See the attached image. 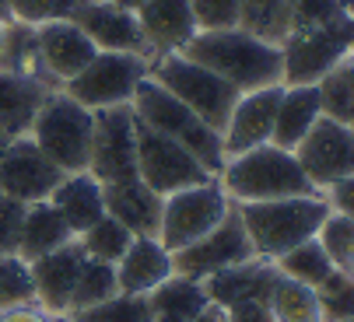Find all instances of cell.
Here are the masks:
<instances>
[{"label": "cell", "mask_w": 354, "mask_h": 322, "mask_svg": "<svg viewBox=\"0 0 354 322\" xmlns=\"http://www.w3.org/2000/svg\"><path fill=\"white\" fill-rule=\"evenodd\" d=\"M183 57L196 60L200 67L225 77L235 91H257L270 84H284V53L281 46L252 35L245 28H221V32H196Z\"/></svg>", "instance_id": "obj_1"}, {"label": "cell", "mask_w": 354, "mask_h": 322, "mask_svg": "<svg viewBox=\"0 0 354 322\" xmlns=\"http://www.w3.org/2000/svg\"><path fill=\"white\" fill-rule=\"evenodd\" d=\"M218 182L235 207L239 203H267V200L319 193L306 179V172H301L295 151H284L277 144H263V147L232 154L225 161V169L218 172Z\"/></svg>", "instance_id": "obj_2"}, {"label": "cell", "mask_w": 354, "mask_h": 322, "mask_svg": "<svg viewBox=\"0 0 354 322\" xmlns=\"http://www.w3.org/2000/svg\"><path fill=\"white\" fill-rule=\"evenodd\" d=\"M235 210H239L242 228L252 242V252L270 263H277L295 245L316 238L323 221L330 218V203L323 193L267 200V203H239Z\"/></svg>", "instance_id": "obj_3"}, {"label": "cell", "mask_w": 354, "mask_h": 322, "mask_svg": "<svg viewBox=\"0 0 354 322\" xmlns=\"http://www.w3.org/2000/svg\"><path fill=\"white\" fill-rule=\"evenodd\" d=\"M130 109H133V116H137L144 126H151L155 133H162V137L183 144V147L200 161V165H204V169L218 179V172L225 169V144H221V133H218L214 126H207L204 120L189 109V105H183L176 95H169L158 81L144 77L140 88H137V95H133V102H130Z\"/></svg>", "instance_id": "obj_4"}, {"label": "cell", "mask_w": 354, "mask_h": 322, "mask_svg": "<svg viewBox=\"0 0 354 322\" xmlns=\"http://www.w3.org/2000/svg\"><path fill=\"white\" fill-rule=\"evenodd\" d=\"M91 133H95V113L74 102L64 88L49 91L42 109L28 130L35 147L53 161L64 176L88 172L91 161Z\"/></svg>", "instance_id": "obj_5"}, {"label": "cell", "mask_w": 354, "mask_h": 322, "mask_svg": "<svg viewBox=\"0 0 354 322\" xmlns=\"http://www.w3.org/2000/svg\"><path fill=\"white\" fill-rule=\"evenodd\" d=\"M147 77L158 81L169 95H176L183 105L204 120L207 126H214L218 133L225 130L232 109L242 91H235L225 77H218L214 70L200 67L196 60L183 57V53H165V57H155L147 67Z\"/></svg>", "instance_id": "obj_6"}, {"label": "cell", "mask_w": 354, "mask_h": 322, "mask_svg": "<svg viewBox=\"0 0 354 322\" xmlns=\"http://www.w3.org/2000/svg\"><path fill=\"white\" fill-rule=\"evenodd\" d=\"M232 210H235V203L225 196V189H221L218 179L189 186V189H179V193L165 196L162 225H158V242L169 252H179V249L200 242L204 235H211Z\"/></svg>", "instance_id": "obj_7"}, {"label": "cell", "mask_w": 354, "mask_h": 322, "mask_svg": "<svg viewBox=\"0 0 354 322\" xmlns=\"http://www.w3.org/2000/svg\"><path fill=\"white\" fill-rule=\"evenodd\" d=\"M151 60L137 57V53H98V57L64 84V91L81 102L84 109H116V105H130L140 81L147 77Z\"/></svg>", "instance_id": "obj_8"}, {"label": "cell", "mask_w": 354, "mask_h": 322, "mask_svg": "<svg viewBox=\"0 0 354 322\" xmlns=\"http://www.w3.org/2000/svg\"><path fill=\"white\" fill-rule=\"evenodd\" d=\"M354 46V15L323 28L291 32L281 42L284 53V84H319L337 64H344Z\"/></svg>", "instance_id": "obj_9"}, {"label": "cell", "mask_w": 354, "mask_h": 322, "mask_svg": "<svg viewBox=\"0 0 354 322\" xmlns=\"http://www.w3.org/2000/svg\"><path fill=\"white\" fill-rule=\"evenodd\" d=\"M137 179L158 196H172L179 189L211 182L214 176L176 140L155 133L137 120Z\"/></svg>", "instance_id": "obj_10"}, {"label": "cell", "mask_w": 354, "mask_h": 322, "mask_svg": "<svg viewBox=\"0 0 354 322\" xmlns=\"http://www.w3.org/2000/svg\"><path fill=\"white\" fill-rule=\"evenodd\" d=\"M88 172L102 186L137 179V116L130 105L95 113Z\"/></svg>", "instance_id": "obj_11"}, {"label": "cell", "mask_w": 354, "mask_h": 322, "mask_svg": "<svg viewBox=\"0 0 354 322\" xmlns=\"http://www.w3.org/2000/svg\"><path fill=\"white\" fill-rule=\"evenodd\" d=\"M295 158H298L301 172H306V179L319 193H326L333 182L354 176V130L337 120L319 116V123L295 147Z\"/></svg>", "instance_id": "obj_12"}, {"label": "cell", "mask_w": 354, "mask_h": 322, "mask_svg": "<svg viewBox=\"0 0 354 322\" xmlns=\"http://www.w3.org/2000/svg\"><path fill=\"white\" fill-rule=\"evenodd\" d=\"M252 256H257V252H252V242H249V235L242 228V218H239V210H232L211 235H204L200 242L172 252V263H176V274L179 277L207 281L211 274L228 270V266L245 263Z\"/></svg>", "instance_id": "obj_13"}, {"label": "cell", "mask_w": 354, "mask_h": 322, "mask_svg": "<svg viewBox=\"0 0 354 322\" xmlns=\"http://www.w3.org/2000/svg\"><path fill=\"white\" fill-rule=\"evenodd\" d=\"M64 172L49 161L32 137H15L0 154V193L21 203H42L53 196Z\"/></svg>", "instance_id": "obj_14"}, {"label": "cell", "mask_w": 354, "mask_h": 322, "mask_svg": "<svg viewBox=\"0 0 354 322\" xmlns=\"http://www.w3.org/2000/svg\"><path fill=\"white\" fill-rule=\"evenodd\" d=\"M71 21L95 42L98 53H137V57L151 60L147 39L140 32L137 11L116 8L109 0H81Z\"/></svg>", "instance_id": "obj_15"}, {"label": "cell", "mask_w": 354, "mask_h": 322, "mask_svg": "<svg viewBox=\"0 0 354 322\" xmlns=\"http://www.w3.org/2000/svg\"><path fill=\"white\" fill-rule=\"evenodd\" d=\"M284 84H270V88H257L239 95L235 109L221 130V144H225V161L232 154L263 147L274 137V120H277V105H281Z\"/></svg>", "instance_id": "obj_16"}, {"label": "cell", "mask_w": 354, "mask_h": 322, "mask_svg": "<svg viewBox=\"0 0 354 322\" xmlns=\"http://www.w3.org/2000/svg\"><path fill=\"white\" fill-rule=\"evenodd\" d=\"M35 35H39L42 67H46L49 81H53L57 88H64L71 77H77V74L98 57L95 42H91L71 18L35 25Z\"/></svg>", "instance_id": "obj_17"}, {"label": "cell", "mask_w": 354, "mask_h": 322, "mask_svg": "<svg viewBox=\"0 0 354 322\" xmlns=\"http://www.w3.org/2000/svg\"><path fill=\"white\" fill-rule=\"evenodd\" d=\"M84 249L74 238L71 245L49 252L42 259L32 263V281H35V305L46 308L49 315H71V298H74V284L84 266Z\"/></svg>", "instance_id": "obj_18"}, {"label": "cell", "mask_w": 354, "mask_h": 322, "mask_svg": "<svg viewBox=\"0 0 354 322\" xmlns=\"http://www.w3.org/2000/svg\"><path fill=\"white\" fill-rule=\"evenodd\" d=\"M137 21L147 39L151 60L165 57V53H183L186 42L196 35L189 0H144L137 8Z\"/></svg>", "instance_id": "obj_19"}, {"label": "cell", "mask_w": 354, "mask_h": 322, "mask_svg": "<svg viewBox=\"0 0 354 322\" xmlns=\"http://www.w3.org/2000/svg\"><path fill=\"white\" fill-rule=\"evenodd\" d=\"M102 193H106V214L116 218L130 235H137V238H158L165 196H158L155 189H147L140 179L109 182V186H102Z\"/></svg>", "instance_id": "obj_20"}, {"label": "cell", "mask_w": 354, "mask_h": 322, "mask_svg": "<svg viewBox=\"0 0 354 322\" xmlns=\"http://www.w3.org/2000/svg\"><path fill=\"white\" fill-rule=\"evenodd\" d=\"M176 274L172 252L158 238H133L123 259L116 263V284L120 294H140L147 298L158 284H165Z\"/></svg>", "instance_id": "obj_21"}, {"label": "cell", "mask_w": 354, "mask_h": 322, "mask_svg": "<svg viewBox=\"0 0 354 322\" xmlns=\"http://www.w3.org/2000/svg\"><path fill=\"white\" fill-rule=\"evenodd\" d=\"M277 277V266L270 259H260L252 256L245 263H235L228 270H218L204 281V291L211 298L214 308H228V305H239V301H252L260 298L267 301V291Z\"/></svg>", "instance_id": "obj_22"}, {"label": "cell", "mask_w": 354, "mask_h": 322, "mask_svg": "<svg viewBox=\"0 0 354 322\" xmlns=\"http://www.w3.org/2000/svg\"><path fill=\"white\" fill-rule=\"evenodd\" d=\"M49 203L64 214V221L71 225L74 235H84L95 221L106 218V193H102V182L91 172L64 176L53 196H49Z\"/></svg>", "instance_id": "obj_23"}, {"label": "cell", "mask_w": 354, "mask_h": 322, "mask_svg": "<svg viewBox=\"0 0 354 322\" xmlns=\"http://www.w3.org/2000/svg\"><path fill=\"white\" fill-rule=\"evenodd\" d=\"M49 91H57V88H46L39 81L0 70V133L8 140L28 137V130H32Z\"/></svg>", "instance_id": "obj_24"}, {"label": "cell", "mask_w": 354, "mask_h": 322, "mask_svg": "<svg viewBox=\"0 0 354 322\" xmlns=\"http://www.w3.org/2000/svg\"><path fill=\"white\" fill-rule=\"evenodd\" d=\"M77 235L71 231V225L64 221V214L42 200V203H28L25 221H21V235H18V256L25 263H35L49 252H57L64 245H71Z\"/></svg>", "instance_id": "obj_25"}, {"label": "cell", "mask_w": 354, "mask_h": 322, "mask_svg": "<svg viewBox=\"0 0 354 322\" xmlns=\"http://www.w3.org/2000/svg\"><path fill=\"white\" fill-rule=\"evenodd\" d=\"M319 116H323V109H319V88L316 84H291V88L284 84L270 144H277L284 151H295L301 140H306V133L319 123Z\"/></svg>", "instance_id": "obj_26"}, {"label": "cell", "mask_w": 354, "mask_h": 322, "mask_svg": "<svg viewBox=\"0 0 354 322\" xmlns=\"http://www.w3.org/2000/svg\"><path fill=\"white\" fill-rule=\"evenodd\" d=\"M147 305H151L155 322H196L211 308V298L204 291V281H189V277L172 274L165 284H158L147 294Z\"/></svg>", "instance_id": "obj_27"}, {"label": "cell", "mask_w": 354, "mask_h": 322, "mask_svg": "<svg viewBox=\"0 0 354 322\" xmlns=\"http://www.w3.org/2000/svg\"><path fill=\"white\" fill-rule=\"evenodd\" d=\"M0 70L39 81L46 88H57L53 81H49L46 67H42L35 25H25V21H8L4 25V39H0Z\"/></svg>", "instance_id": "obj_28"}, {"label": "cell", "mask_w": 354, "mask_h": 322, "mask_svg": "<svg viewBox=\"0 0 354 322\" xmlns=\"http://www.w3.org/2000/svg\"><path fill=\"white\" fill-rule=\"evenodd\" d=\"M267 308H270L274 322H323L316 287L298 284V281L284 277L281 270L267 291Z\"/></svg>", "instance_id": "obj_29"}, {"label": "cell", "mask_w": 354, "mask_h": 322, "mask_svg": "<svg viewBox=\"0 0 354 322\" xmlns=\"http://www.w3.org/2000/svg\"><path fill=\"white\" fill-rule=\"evenodd\" d=\"M116 294H120L116 266L113 263H98V259H84L81 274H77V284H74V298H71V315L98 308V305H106Z\"/></svg>", "instance_id": "obj_30"}, {"label": "cell", "mask_w": 354, "mask_h": 322, "mask_svg": "<svg viewBox=\"0 0 354 322\" xmlns=\"http://www.w3.org/2000/svg\"><path fill=\"white\" fill-rule=\"evenodd\" d=\"M239 28L260 35L274 46H281L291 32V8L288 0H242Z\"/></svg>", "instance_id": "obj_31"}, {"label": "cell", "mask_w": 354, "mask_h": 322, "mask_svg": "<svg viewBox=\"0 0 354 322\" xmlns=\"http://www.w3.org/2000/svg\"><path fill=\"white\" fill-rule=\"evenodd\" d=\"M274 266H277L284 277H291V281H298V284H306V287H319V284L337 270V266L330 263V256L323 252V245H319L316 238L295 245V249L284 252Z\"/></svg>", "instance_id": "obj_32"}, {"label": "cell", "mask_w": 354, "mask_h": 322, "mask_svg": "<svg viewBox=\"0 0 354 322\" xmlns=\"http://www.w3.org/2000/svg\"><path fill=\"white\" fill-rule=\"evenodd\" d=\"M137 235H130L116 218H106L102 221H95L84 235H77V242H81V249H84V256L88 259H98V263H120L123 259V252L130 249V242H133Z\"/></svg>", "instance_id": "obj_33"}, {"label": "cell", "mask_w": 354, "mask_h": 322, "mask_svg": "<svg viewBox=\"0 0 354 322\" xmlns=\"http://www.w3.org/2000/svg\"><path fill=\"white\" fill-rule=\"evenodd\" d=\"M319 109L326 120H337L344 126H354V81L344 64H337L319 84Z\"/></svg>", "instance_id": "obj_34"}, {"label": "cell", "mask_w": 354, "mask_h": 322, "mask_svg": "<svg viewBox=\"0 0 354 322\" xmlns=\"http://www.w3.org/2000/svg\"><path fill=\"white\" fill-rule=\"evenodd\" d=\"M35 305V281H32V263H25L18 252L0 256V312Z\"/></svg>", "instance_id": "obj_35"}, {"label": "cell", "mask_w": 354, "mask_h": 322, "mask_svg": "<svg viewBox=\"0 0 354 322\" xmlns=\"http://www.w3.org/2000/svg\"><path fill=\"white\" fill-rule=\"evenodd\" d=\"M288 8H291V32L323 28V25H333L354 15L347 8V0H288Z\"/></svg>", "instance_id": "obj_36"}, {"label": "cell", "mask_w": 354, "mask_h": 322, "mask_svg": "<svg viewBox=\"0 0 354 322\" xmlns=\"http://www.w3.org/2000/svg\"><path fill=\"white\" fill-rule=\"evenodd\" d=\"M316 298H319L323 322H347V319H354V281L344 270H333L316 287Z\"/></svg>", "instance_id": "obj_37"}, {"label": "cell", "mask_w": 354, "mask_h": 322, "mask_svg": "<svg viewBox=\"0 0 354 322\" xmlns=\"http://www.w3.org/2000/svg\"><path fill=\"white\" fill-rule=\"evenodd\" d=\"M316 242L323 245V252L330 256V263L337 266V270L347 274L351 256H354V221L344 218V214H337V210H330V218L323 221Z\"/></svg>", "instance_id": "obj_38"}, {"label": "cell", "mask_w": 354, "mask_h": 322, "mask_svg": "<svg viewBox=\"0 0 354 322\" xmlns=\"http://www.w3.org/2000/svg\"><path fill=\"white\" fill-rule=\"evenodd\" d=\"M81 319L84 322H155L147 298H140V294H116L106 305L81 312Z\"/></svg>", "instance_id": "obj_39"}, {"label": "cell", "mask_w": 354, "mask_h": 322, "mask_svg": "<svg viewBox=\"0 0 354 322\" xmlns=\"http://www.w3.org/2000/svg\"><path fill=\"white\" fill-rule=\"evenodd\" d=\"M189 11H193L196 32H221V28H239L242 0H189Z\"/></svg>", "instance_id": "obj_40"}, {"label": "cell", "mask_w": 354, "mask_h": 322, "mask_svg": "<svg viewBox=\"0 0 354 322\" xmlns=\"http://www.w3.org/2000/svg\"><path fill=\"white\" fill-rule=\"evenodd\" d=\"M81 0H11V21L25 25H46V21H64L77 11Z\"/></svg>", "instance_id": "obj_41"}, {"label": "cell", "mask_w": 354, "mask_h": 322, "mask_svg": "<svg viewBox=\"0 0 354 322\" xmlns=\"http://www.w3.org/2000/svg\"><path fill=\"white\" fill-rule=\"evenodd\" d=\"M25 210H28V203L0 193V256L18 252V235H21Z\"/></svg>", "instance_id": "obj_42"}, {"label": "cell", "mask_w": 354, "mask_h": 322, "mask_svg": "<svg viewBox=\"0 0 354 322\" xmlns=\"http://www.w3.org/2000/svg\"><path fill=\"white\" fill-rule=\"evenodd\" d=\"M221 322H274L267 301L252 298V301H239V305H228L221 308Z\"/></svg>", "instance_id": "obj_43"}, {"label": "cell", "mask_w": 354, "mask_h": 322, "mask_svg": "<svg viewBox=\"0 0 354 322\" xmlns=\"http://www.w3.org/2000/svg\"><path fill=\"white\" fill-rule=\"evenodd\" d=\"M323 196H326L330 210H337V214H344V218H351V221H354V176H351V179L333 182Z\"/></svg>", "instance_id": "obj_44"}, {"label": "cell", "mask_w": 354, "mask_h": 322, "mask_svg": "<svg viewBox=\"0 0 354 322\" xmlns=\"http://www.w3.org/2000/svg\"><path fill=\"white\" fill-rule=\"evenodd\" d=\"M0 322H53V315L39 305H18V308L0 312Z\"/></svg>", "instance_id": "obj_45"}, {"label": "cell", "mask_w": 354, "mask_h": 322, "mask_svg": "<svg viewBox=\"0 0 354 322\" xmlns=\"http://www.w3.org/2000/svg\"><path fill=\"white\" fill-rule=\"evenodd\" d=\"M196 322H221V308H214V305H211V308H207L204 315H200Z\"/></svg>", "instance_id": "obj_46"}, {"label": "cell", "mask_w": 354, "mask_h": 322, "mask_svg": "<svg viewBox=\"0 0 354 322\" xmlns=\"http://www.w3.org/2000/svg\"><path fill=\"white\" fill-rule=\"evenodd\" d=\"M109 4H116V8H127V11H137L144 0H109Z\"/></svg>", "instance_id": "obj_47"}, {"label": "cell", "mask_w": 354, "mask_h": 322, "mask_svg": "<svg viewBox=\"0 0 354 322\" xmlns=\"http://www.w3.org/2000/svg\"><path fill=\"white\" fill-rule=\"evenodd\" d=\"M0 21H11V0H0Z\"/></svg>", "instance_id": "obj_48"}, {"label": "cell", "mask_w": 354, "mask_h": 322, "mask_svg": "<svg viewBox=\"0 0 354 322\" xmlns=\"http://www.w3.org/2000/svg\"><path fill=\"white\" fill-rule=\"evenodd\" d=\"M344 67H347V74H351V81H354V46L347 49V57H344Z\"/></svg>", "instance_id": "obj_49"}, {"label": "cell", "mask_w": 354, "mask_h": 322, "mask_svg": "<svg viewBox=\"0 0 354 322\" xmlns=\"http://www.w3.org/2000/svg\"><path fill=\"white\" fill-rule=\"evenodd\" d=\"M53 322H84L81 315H53Z\"/></svg>", "instance_id": "obj_50"}, {"label": "cell", "mask_w": 354, "mask_h": 322, "mask_svg": "<svg viewBox=\"0 0 354 322\" xmlns=\"http://www.w3.org/2000/svg\"><path fill=\"white\" fill-rule=\"evenodd\" d=\"M8 144H11V140H8L4 133H0V154H4V147H8Z\"/></svg>", "instance_id": "obj_51"}, {"label": "cell", "mask_w": 354, "mask_h": 322, "mask_svg": "<svg viewBox=\"0 0 354 322\" xmlns=\"http://www.w3.org/2000/svg\"><path fill=\"white\" fill-rule=\"evenodd\" d=\"M347 277L354 281V256H351V266H347Z\"/></svg>", "instance_id": "obj_52"}, {"label": "cell", "mask_w": 354, "mask_h": 322, "mask_svg": "<svg viewBox=\"0 0 354 322\" xmlns=\"http://www.w3.org/2000/svg\"><path fill=\"white\" fill-rule=\"evenodd\" d=\"M0 39H4V21H0Z\"/></svg>", "instance_id": "obj_53"}, {"label": "cell", "mask_w": 354, "mask_h": 322, "mask_svg": "<svg viewBox=\"0 0 354 322\" xmlns=\"http://www.w3.org/2000/svg\"><path fill=\"white\" fill-rule=\"evenodd\" d=\"M347 322H354V319H347Z\"/></svg>", "instance_id": "obj_54"}, {"label": "cell", "mask_w": 354, "mask_h": 322, "mask_svg": "<svg viewBox=\"0 0 354 322\" xmlns=\"http://www.w3.org/2000/svg\"><path fill=\"white\" fill-rule=\"evenodd\" d=\"M351 130H354V126H351Z\"/></svg>", "instance_id": "obj_55"}]
</instances>
